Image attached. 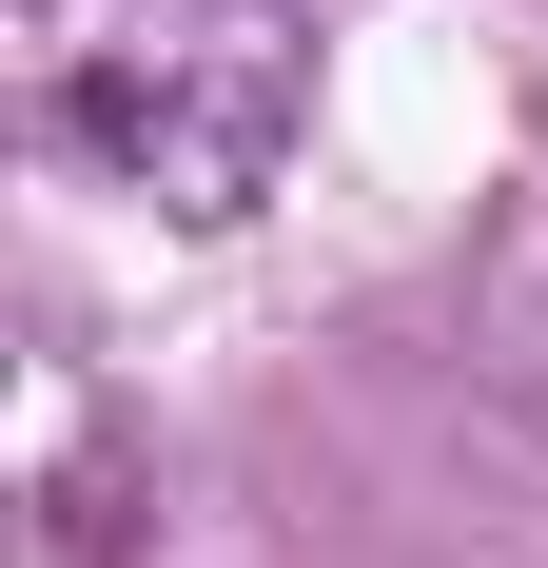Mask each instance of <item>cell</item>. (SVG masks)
<instances>
[{"label": "cell", "mask_w": 548, "mask_h": 568, "mask_svg": "<svg viewBox=\"0 0 548 568\" xmlns=\"http://www.w3.org/2000/svg\"><path fill=\"white\" fill-rule=\"evenodd\" d=\"M20 79L59 158L158 216H255L314 118L294 0H20Z\"/></svg>", "instance_id": "1"}]
</instances>
